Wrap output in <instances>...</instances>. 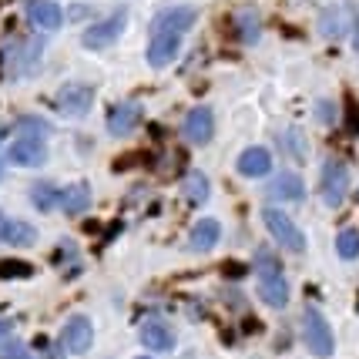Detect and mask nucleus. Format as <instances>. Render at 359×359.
I'll return each instance as SVG.
<instances>
[{"label": "nucleus", "mask_w": 359, "mask_h": 359, "mask_svg": "<svg viewBox=\"0 0 359 359\" xmlns=\"http://www.w3.org/2000/svg\"><path fill=\"white\" fill-rule=\"evenodd\" d=\"M255 279H259V296L266 299L272 309H282L289 302V282L282 276L279 259L269 249L255 252Z\"/></svg>", "instance_id": "nucleus-1"}, {"label": "nucleus", "mask_w": 359, "mask_h": 359, "mask_svg": "<svg viewBox=\"0 0 359 359\" xmlns=\"http://www.w3.org/2000/svg\"><path fill=\"white\" fill-rule=\"evenodd\" d=\"M262 222H266L269 235L279 242L285 252H306V235L299 232V225L285 212H279V208H262Z\"/></svg>", "instance_id": "nucleus-2"}, {"label": "nucleus", "mask_w": 359, "mask_h": 359, "mask_svg": "<svg viewBox=\"0 0 359 359\" xmlns=\"http://www.w3.org/2000/svg\"><path fill=\"white\" fill-rule=\"evenodd\" d=\"M302 336H306V346H309V353L316 356H332V349H336V339H332V329H329L326 316L319 313L316 306H309L306 313H302Z\"/></svg>", "instance_id": "nucleus-3"}, {"label": "nucleus", "mask_w": 359, "mask_h": 359, "mask_svg": "<svg viewBox=\"0 0 359 359\" xmlns=\"http://www.w3.org/2000/svg\"><path fill=\"white\" fill-rule=\"evenodd\" d=\"M125 27H128V11H114L111 17L97 20V24H91V27L84 31V47L101 50V47L114 44V41L121 37V31H125Z\"/></svg>", "instance_id": "nucleus-4"}, {"label": "nucleus", "mask_w": 359, "mask_h": 359, "mask_svg": "<svg viewBox=\"0 0 359 359\" xmlns=\"http://www.w3.org/2000/svg\"><path fill=\"white\" fill-rule=\"evenodd\" d=\"M319 191H323V202H326L329 208L343 205L346 191H349V172H346L343 161H326L323 178H319Z\"/></svg>", "instance_id": "nucleus-5"}, {"label": "nucleus", "mask_w": 359, "mask_h": 359, "mask_svg": "<svg viewBox=\"0 0 359 359\" xmlns=\"http://www.w3.org/2000/svg\"><path fill=\"white\" fill-rule=\"evenodd\" d=\"M94 343V326L88 316H71L67 323H64L61 329V346L67 349V353H74V356H81V353H88Z\"/></svg>", "instance_id": "nucleus-6"}, {"label": "nucleus", "mask_w": 359, "mask_h": 359, "mask_svg": "<svg viewBox=\"0 0 359 359\" xmlns=\"http://www.w3.org/2000/svg\"><path fill=\"white\" fill-rule=\"evenodd\" d=\"M319 31H323V37H329V41L346 37V34L353 31V11H349L346 4H332V7H326L323 17H319Z\"/></svg>", "instance_id": "nucleus-7"}, {"label": "nucleus", "mask_w": 359, "mask_h": 359, "mask_svg": "<svg viewBox=\"0 0 359 359\" xmlns=\"http://www.w3.org/2000/svg\"><path fill=\"white\" fill-rule=\"evenodd\" d=\"M195 7H168L151 20V34H185L195 24Z\"/></svg>", "instance_id": "nucleus-8"}, {"label": "nucleus", "mask_w": 359, "mask_h": 359, "mask_svg": "<svg viewBox=\"0 0 359 359\" xmlns=\"http://www.w3.org/2000/svg\"><path fill=\"white\" fill-rule=\"evenodd\" d=\"M141 125V104L138 101H121L118 108L111 111L108 118V131L114 138H128V135H135V128Z\"/></svg>", "instance_id": "nucleus-9"}, {"label": "nucleus", "mask_w": 359, "mask_h": 359, "mask_svg": "<svg viewBox=\"0 0 359 359\" xmlns=\"http://www.w3.org/2000/svg\"><path fill=\"white\" fill-rule=\"evenodd\" d=\"M182 135H185L191 144H208L212 135H215V118H212V111L208 108L188 111L185 125H182Z\"/></svg>", "instance_id": "nucleus-10"}, {"label": "nucleus", "mask_w": 359, "mask_h": 359, "mask_svg": "<svg viewBox=\"0 0 359 359\" xmlns=\"http://www.w3.org/2000/svg\"><path fill=\"white\" fill-rule=\"evenodd\" d=\"M27 17L37 31H57L64 24V11L54 0H31L27 4Z\"/></svg>", "instance_id": "nucleus-11"}, {"label": "nucleus", "mask_w": 359, "mask_h": 359, "mask_svg": "<svg viewBox=\"0 0 359 359\" xmlns=\"http://www.w3.org/2000/svg\"><path fill=\"white\" fill-rule=\"evenodd\" d=\"M94 104V91L88 84H67L57 94V108L67 111V114H88Z\"/></svg>", "instance_id": "nucleus-12"}, {"label": "nucleus", "mask_w": 359, "mask_h": 359, "mask_svg": "<svg viewBox=\"0 0 359 359\" xmlns=\"http://www.w3.org/2000/svg\"><path fill=\"white\" fill-rule=\"evenodd\" d=\"M178 47H182V34H151V41H148V64L151 67H165L168 61H175Z\"/></svg>", "instance_id": "nucleus-13"}, {"label": "nucleus", "mask_w": 359, "mask_h": 359, "mask_svg": "<svg viewBox=\"0 0 359 359\" xmlns=\"http://www.w3.org/2000/svg\"><path fill=\"white\" fill-rule=\"evenodd\" d=\"M141 343L148 346V349H155V353H168L175 346V332L165 323H158V319H148V323H141L138 329Z\"/></svg>", "instance_id": "nucleus-14"}, {"label": "nucleus", "mask_w": 359, "mask_h": 359, "mask_svg": "<svg viewBox=\"0 0 359 359\" xmlns=\"http://www.w3.org/2000/svg\"><path fill=\"white\" fill-rule=\"evenodd\" d=\"M34 229L27 222H17V219H7L0 212V242L4 245H14V249H24V245H34Z\"/></svg>", "instance_id": "nucleus-15"}, {"label": "nucleus", "mask_w": 359, "mask_h": 359, "mask_svg": "<svg viewBox=\"0 0 359 359\" xmlns=\"http://www.w3.org/2000/svg\"><path fill=\"white\" fill-rule=\"evenodd\" d=\"M47 158L44 141H31V138H20L17 144H11V161L14 165H24V168H41Z\"/></svg>", "instance_id": "nucleus-16"}, {"label": "nucleus", "mask_w": 359, "mask_h": 359, "mask_svg": "<svg viewBox=\"0 0 359 359\" xmlns=\"http://www.w3.org/2000/svg\"><path fill=\"white\" fill-rule=\"evenodd\" d=\"M269 195L272 198H282V202H302V195H306V185H302V178L296 172H282L272 185H269Z\"/></svg>", "instance_id": "nucleus-17"}, {"label": "nucleus", "mask_w": 359, "mask_h": 359, "mask_svg": "<svg viewBox=\"0 0 359 359\" xmlns=\"http://www.w3.org/2000/svg\"><path fill=\"white\" fill-rule=\"evenodd\" d=\"M238 172L245 175V178H262V175L272 172V155H269L266 148H249V151H242V158H238Z\"/></svg>", "instance_id": "nucleus-18"}, {"label": "nucleus", "mask_w": 359, "mask_h": 359, "mask_svg": "<svg viewBox=\"0 0 359 359\" xmlns=\"http://www.w3.org/2000/svg\"><path fill=\"white\" fill-rule=\"evenodd\" d=\"M222 238V225L215 219H202L198 225H195V232H191V238H188V249L191 252H208L215 249V242Z\"/></svg>", "instance_id": "nucleus-19"}, {"label": "nucleus", "mask_w": 359, "mask_h": 359, "mask_svg": "<svg viewBox=\"0 0 359 359\" xmlns=\"http://www.w3.org/2000/svg\"><path fill=\"white\" fill-rule=\"evenodd\" d=\"M232 24H235V31H238V41H245V44H255V41H259V14H255L252 7L235 11Z\"/></svg>", "instance_id": "nucleus-20"}, {"label": "nucleus", "mask_w": 359, "mask_h": 359, "mask_svg": "<svg viewBox=\"0 0 359 359\" xmlns=\"http://www.w3.org/2000/svg\"><path fill=\"white\" fill-rule=\"evenodd\" d=\"M61 205L67 215H81L88 205H91V188L84 185V182H78V185H71L67 191H61Z\"/></svg>", "instance_id": "nucleus-21"}, {"label": "nucleus", "mask_w": 359, "mask_h": 359, "mask_svg": "<svg viewBox=\"0 0 359 359\" xmlns=\"http://www.w3.org/2000/svg\"><path fill=\"white\" fill-rule=\"evenodd\" d=\"M208 178H205L202 172H188L185 175V182H182V191H185V198L191 205H202L205 198H208Z\"/></svg>", "instance_id": "nucleus-22"}, {"label": "nucleus", "mask_w": 359, "mask_h": 359, "mask_svg": "<svg viewBox=\"0 0 359 359\" xmlns=\"http://www.w3.org/2000/svg\"><path fill=\"white\" fill-rule=\"evenodd\" d=\"M31 198H34V208H41V212H50V208L57 205V198H61V191L50 185V182H37V185L31 188Z\"/></svg>", "instance_id": "nucleus-23"}, {"label": "nucleus", "mask_w": 359, "mask_h": 359, "mask_svg": "<svg viewBox=\"0 0 359 359\" xmlns=\"http://www.w3.org/2000/svg\"><path fill=\"white\" fill-rule=\"evenodd\" d=\"M336 252H339L343 259H356L359 255V232L356 229H343V232L336 235Z\"/></svg>", "instance_id": "nucleus-24"}, {"label": "nucleus", "mask_w": 359, "mask_h": 359, "mask_svg": "<svg viewBox=\"0 0 359 359\" xmlns=\"http://www.w3.org/2000/svg\"><path fill=\"white\" fill-rule=\"evenodd\" d=\"M34 276L31 262H20V259H0V279H27Z\"/></svg>", "instance_id": "nucleus-25"}, {"label": "nucleus", "mask_w": 359, "mask_h": 359, "mask_svg": "<svg viewBox=\"0 0 359 359\" xmlns=\"http://www.w3.org/2000/svg\"><path fill=\"white\" fill-rule=\"evenodd\" d=\"M17 131H20V135H27L31 141H44L50 128H47L41 118H20V121H17Z\"/></svg>", "instance_id": "nucleus-26"}, {"label": "nucleus", "mask_w": 359, "mask_h": 359, "mask_svg": "<svg viewBox=\"0 0 359 359\" xmlns=\"http://www.w3.org/2000/svg\"><path fill=\"white\" fill-rule=\"evenodd\" d=\"M346 131H349V135H359V101L353 94L346 97Z\"/></svg>", "instance_id": "nucleus-27"}, {"label": "nucleus", "mask_w": 359, "mask_h": 359, "mask_svg": "<svg viewBox=\"0 0 359 359\" xmlns=\"http://www.w3.org/2000/svg\"><path fill=\"white\" fill-rule=\"evenodd\" d=\"M11 336H14V326H11L7 319H0V343H7Z\"/></svg>", "instance_id": "nucleus-28"}, {"label": "nucleus", "mask_w": 359, "mask_h": 359, "mask_svg": "<svg viewBox=\"0 0 359 359\" xmlns=\"http://www.w3.org/2000/svg\"><path fill=\"white\" fill-rule=\"evenodd\" d=\"M37 359H57V356H54V353H41V356H37Z\"/></svg>", "instance_id": "nucleus-29"}, {"label": "nucleus", "mask_w": 359, "mask_h": 359, "mask_svg": "<svg viewBox=\"0 0 359 359\" xmlns=\"http://www.w3.org/2000/svg\"><path fill=\"white\" fill-rule=\"evenodd\" d=\"M356 50H359V24H356Z\"/></svg>", "instance_id": "nucleus-30"}, {"label": "nucleus", "mask_w": 359, "mask_h": 359, "mask_svg": "<svg viewBox=\"0 0 359 359\" xmlns=\"http://www.w3.org/2000/svg\"><path fill=\"white\" fill-rule=\"evenodd\" d=\"M4 135H7V128H0V138H4Z\"/></svg>", "instance_id": "nucleus-31"}, {"label": "nucleus", "mask_w": 359, "mask_h": 359, "mask_svg": "<svg viewBox=\"0 0 359 359\" xmlns=\"http://www.w3.org/2000/svg\"><path fill=\"white\" fill-rule=\"evenodd\" d=\"M356 198H359V191H356Z\"/></svg>", "instance_id": "nucleus-32"}]
</instances>
